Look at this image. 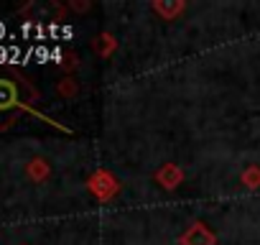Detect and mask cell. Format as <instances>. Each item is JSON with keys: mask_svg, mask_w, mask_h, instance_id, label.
I'll use <instances>...</instances> for the list:
<instances>
[{"mask_svg": "<svg viewBox=\"0 0 260 245\" xmlns=\"http://www.w3.org/2000/svg\"><path fill=\"white\" fill-rule=\"evenodd\" d=\"M28 87L16 72L0 69V128L13 122L16 112L26 105Z\"/></svg>", "mask_w": 260, "mask_h": 245, "instance_id": "6da1fadb", "label": "cell"}, {"mask_svg": "<svg viewBox=\"0 0 260 245\" xmlns=\"http://www.w3.org/2000/svg\"><path fill=\"white\" fill-rule=\"evenodd\" d=\"M181 242H184V245H214V235L207 230V225L197 222V225H191V227L184 232Z\"/></svg>", "mask_w": 260, "mask_h": 245, "instance_id": "7a4b0ae2", "label": "cell"}, {"mask_svg": "<svg viewBox=\"0 0 260 245\" xmlns=\"http://www.w3.org/2000/svg\"><path fill=\"white\" fill-rule=\"evenodd\" d=\"M156 179H158V184H164L166 189H174L176 184H181L184 174H181V169H179L176 164H166V166L156 174Z\"/></svg>", "mask_w": 260, "mask_h": 245, "instance_id": "3957f363", "label": "cell"}, {"mask_svg": "<svg viewBox=\"0 0 260 245\" xmlns=\"http://www.w3.org/2000/svg\"><path fill=\"white\" fill-rule=\"evenodd\" d=\"M153 11H156V13H161V16H166V18L171 21L176 13H181V11H184V3H153Z\"/></svg>", "mask_w": 260, "mask_h": 245, "instance_id": "277c9868", "label": "cell"}, {"mask_svg": "<svg viewBox=\"0 0 260 245\" xmlns=\"http://www.w3.org/2000/svg\"><path fill=\"white\" fill-rule=\"evenodd\" d=\"M242 181H245L247 187H260V171H257V169H247V171L242 174Z\"/></svg>", "mask_w": 260, "mask_h": 245, "instance_id": "5b68a950", "label": "cell"}, {"mask_svg": "<svg viewBox=\"0 0 260 245\" xmlns=\"http://www.w3.org/2000/svg\"><path fill=\"white\" fill-rule=\"evenodd\" d=\"M61 92H64V95H72V92H74V84H64Z\"/></svg>", "mask_w": 260, "mask_h": 245, "instance_id": "8992f818", "label": "cell"}]
</instances>
